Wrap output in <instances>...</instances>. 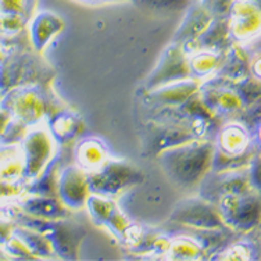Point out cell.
Instances as JSON below:
<instances>
[{
    "label": "cell",
    "instance_id": "1",
    "mask_svg": "<svg viewBox=\"0 0 261 261\" xmlns=\"http://www.w3.org/2000/svg\"><path fill=\"white\" fill-rule=\"evenodd\" d=\"M208 151L207 146L186 147L182 151L174 150V156L168 157L164 164L176 179L182 182L197 181V178L203 175L204 164L208 163Z\"/></svg>",
    "mask_w": 261,
    "mask_h": 261
}]
</instances>
